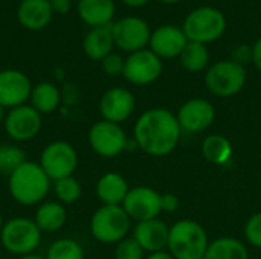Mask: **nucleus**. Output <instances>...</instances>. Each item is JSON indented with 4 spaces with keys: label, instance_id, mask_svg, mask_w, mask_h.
I'll use <instances>...</instances> for the list:
<instances>
[{
    "label": "nucleus",
    "instance_id": "nucleus-1",
    "mask_svg": "<svg viewBox=\"0 0 261 259\" xmlns=\"http://www.w3.org/2000/svg\"><path fill=\"white\" fill-rule=\"evenodd\" d=\"M180 137L182 130L176 114L162 107L145 110L133 127L136 147L153 157L171 154L177 148Z\"/></svg>",
    "mask_w": 261,
    "mask_h": 259
},
{
    "label": "nucleus",
    "instance_id": "nucleus-2",
    "mask_svg": "<svg viewBox=\"0 0 261 259\" xmlns=\"http://www.w3.org/2000/svg\"><path fill=\"white\" fill-rule=\"evenodd\" d=\"M8 183L11 197L23 206L43 203L52 186V180L47 177L43 168L29 160H26L8 177Z\"/></svg>",
    "mask_w": 261,
    "mask_h": 259
},
{
    "label": "nucleus",
    "instance_id": "nucleus-3",
    "mask_svg": "<svg viewBox=\"0 0 261 259\" xmlns=\"http://www.w3.org/2000/svg\"><path fill=\"white\" fill-rule=\"evenodd\" d=\"M210 243L203 226L194 220H180L170 227L167 249L174 259H203Z\"/></svg>",
    "mask_w": 261,
    "mask_h": 259
},
{
    "label": "nucleus",
    "instance_id": "nucleus-4",
    "mask_svg": "<svg viewBox=\"0 0 261 259\" xmlns=\"http://www.w3.org/2000/svg\"><path fill=\"white\" fill-rule=\"evenodd\" d=\"M41 235L43 232L34 220L26 217H14L5 221L0 231V243L6 252L21 258L32 255L38 249Z\"/></svg>",
    "mask_w": 261,
    "mask_h": 259
},
{
    "label": "nucleus",
    "instance_id": "nucleus-5",
    "mask_svg": "<svg viewBox=\"0 0 261 259\" xmlns=\"http://www.w3.org/2000/svg\"><path fill=\"white\" fill-rule=\"evenodd\" d=\"M182 29L188 41L208 44L217 41L226 31L225 14L214 6H199L188 12Z\"/></svg>",
    "mask_w": 261,
    "mask_h": 259
},
{
    "label": "nucleus",
    "instance_id": "nucleus-6",
    "mask_svg": "<svg viewBox=\"0 0 261 259\" xmlns=\"http://www.w3.org/2000/svg\"><path fill=\"white\" fill-rule=\"evenodd\" d=\"M132 231V218L122 206L102 205L95 211L90 220L92 237L102 244H118L128 237Z\"/></svg>",
    "mask_w": 261,
    "mask_h": 259
},
{
    "label": "nucleus",
    "instance_id": "nucleus-7",
    "mask_svg": "<svg viewBox=\"0 0 261 259\" xmlns=\"http://www.w3.org/2000/svg\"><path fill=\"white\" fill-rule=\"evenodd\" d=\"M246 79V67L232 60H220L206 69L205 85L214 96L231 98L243 90Z\"/></svg>",
    "mask_w": 261,
    "mask_h": 259
},
{
    "label": "nucleus",
    "instance_id": "nucleus-8",
    "mask_svg": "<svg viewBox=\"0 0 261 259\" xmlns=\"http://www.w3.org/2000/svg\"><path fill=\"white\" fill-rule=\"evenodd\" d=\"M78 153L72 143L66 140H54L43 148L38 165L47 177L55 182L63 177L73 176L78 168Z\"/></svg>",
    "mask_w": 261,
    "mask_h": 259
},
{
    "label": "nucleus",
    "instance_id": "nucleus-9",
    "mask_svg": "<svg viewBox=\"0 0 261 259\" xmlns=\"http://www.w3.org/2000/svg\"><path fill=\"white\" fill-rule=\"evenodd\" d=\"M89 145L101 157H116L127 150L128 137L119 124L101 119L89 130Z\"/></svg>",
    "mask_w": 261,
    "mask_h": 259
},
{
    "label": "nucleus",
    "instance_id": "nucleus-10",
    "mask_svg": "<svg viewBox=\"0 0 261 259\" xmlns=\"http://www.w3.org/2000/svg\"><path fill=\"white\" fill-rule=\"evenodd\" d=\"M151 32L153 31L150 29L148 23L135 15H128L112 23L115 46L128 53L147 49V46L150 44Z\"/></svg>",
    "mask_w": 261,
    "mask_h": 259
},
{
    "label": "nucleus",
    "instance_id": "nucleus-11",
    "mask_svg": "<svg viewBox=\"0 0 261 259\" xmlns=\"http://www.w3.org/2000/svg\"><path fill=\"white\" fill-rule=\"evenodd\" d=\"M162 60L150 49H142L130 53L125 58L122 76L133 85H150L162 75Z\"/></svg>",
    "mask_w": 261,
    "mask_h": 259
},
{
    "label": "nucleus",
    "instance_id": "nucleus-12",
    "mask_svg": "<svg viewBox=\"0 0 261 259\" xmlns=\"http://www.w3.org/2000/svg\"><path fill=\"white\" fill-rule=\"evenodd\" d=\"M6 134L15 142L32 140L41 130V114L29 104L8 110L3 122Z\"/></svg>",
    "mask_w": 261,
    "mask_h": 259
},
{
    "label": "nucleus",
    "instance_id": "nucleus-13",
    "mask_svg": "<svg viewBox=\"0 0 261 259\" xmlns=\"http://www.w3.org/2000/svg\"><path fill=\"white\" fill-rule=\"evenodd\" d=\"M182 133L197 134L208 130L216 119L214 105L203 98H191L184 102L176 114Z\"/></svg>",
    "mask_w": 261,
    "mask_h": 259
},
{
    "label": "nucleus",
    "instance_id": "nucleus-14",
    "mask_svg": "<svg viewBox=\"0 0 261 259\" xmlns=\"http://www.w3.org/2000/svg\"><path fill=\"white\" fill-rule=\"evenodd\" d=\"M124 211L132 221H147L158 218L161 211V194L150 186L130 188L124 203Z\"/></svg>",
    "mask_w": 261,
    "mask_h": 259
},
{
    "label": "nucleus",
    "instance_id": "nucleus-15",
    "mask_svg": "<svg viewBox=\"0 0 261 259\" xmlns=\"http://www.w3.org/2000/svg\"><path fill=\"white\" fill-rule=\"evenodd\" d=\"M32 84L17 69L0 70V105L6 110L24 105L29 101Z\"/></svg>",
    "mask_w": 261,
    "mask_h": 259
},
{
    "label": "nucleus",
    "instance_id": "nucleus-16",
    "mask_svg": "<svg viewBox=\"0 0 261 259\" xmlns=\"http://www.w3.org/2000/svg\"><path fill=\"white\" fill-rule=\"evenodd\" d=\"M135 107V96L125 87H112L106 90L99 99V113L102 119L119 125L133 114Z\"/></svg>",
    "mask_w": 261,
    "mask_h": 259
},
{
    "label": "nucleus",
    "instance_id": "nucleus-17",
    "mask_svg": "<svg viewBox=\"0 0 261 259\" xmlns=\"http://www.w3.org/2000/svg\"><path fill=\"white\" fill-rule=\"evenodd\" d=\"M188 38L182 29V26L174 24H162L151 32L150 38V50L156 53L162 61L179 58Z\"/></svg>",
    "mask_w": 261,
    "mask_h": 259
},
{
    "label": "nucleus",
    "instance_id": "nucleus-18",
    "mask_svg": "<svg viewBox=\"0 0 261 259\" xmlns=\"http://www.w3.org/2000/svg\"><path fill=\"white\" fill-rule=\"evenodd\" d=\"M170 227L159 218L139 221L133 227V238L144 249V252L156 253L167 249Z\"/></svg>",
    "mask_w": 261,
    "mask_h": 259
},
{
    "label": "nucleus",
    "instance_id": "nucleus-19",
    "mask_svg": "<svg viewBox=\"0 0 261 259\" xmlns=\"http://www.w3.org/2000/svg\"><path fill=\"white\" fill-rule=\"evenodd\" d=\"M96 197L106 206H122L130 186L124 176L110 171L99 177L96 183Z\"/></svg>",
    "mask_w": 261,
    "mask_h": 259
},
{
    "label": "nucleus",
    "instance_id": "nucleus-20",
    "mask_svg": "<svg viewBox=\"0 0 261 259\" xmlns=\"http://www.w3.org/2000/svg\"><path fill=\"white\" fill-rule=\"evenodd\" d=\"M52 14L54 11L49 0H21L17 9L18 23L29 31L46 27L52 18Z\"/></svg>",
    "mask_w": 261,
    "mask_h": 259
},
{
    "label": "nucleus",
    "instance_id": "nucleus-21",
    "mask_svg": "<svg viewBox=\"0 0 261 259\" xmlns=\"http://www.w3.org/2000/svg\"><path fill=\"white\" fill-rule=\"evenodd\" d=\"M80 18L90 27L110 26L115 17L113 0H78Z\"/></svg>",
    "mask_w": 261,
    "mask_h": 259
},
{
    "label": "nucleus",
    "instance_id": "nucleus-22",
    "mask_svg": "<svg viewBox=\"0 0 261 259\" xmlns=\"http://www.w3.org/2000/svg\"><path fill=\"white\" fill-rule=\"evenodd\" d=\"M113 46L115 40L112 34V24L92 27L83 40L84 53L93 61H102L107 55L113 52Z\"/></svg>",
    "mask_w": 261,
    "mask_h": 259
},
{
    "label": "nucleus",
    "instance_id": "nucleus-23",
    "mask_svg": "<svg viewBox=\"0 0 261 259\" xmlns=\"http://www.w3.org/2000/svg\"><path fill=\"white\" fill-rule=\"evenodd\" d=\"M67 220V212L64 205H61L60 202L54 200V202H43L37 211H35V217L34 221L38 226V229L41 232H57L60 231Z\"/></svg>",
    "mask_w": 261,
    "mask_h": 259
},
{
    "label": "nucleus",
    "instance_id": "nucleus-24",
    "mask_svg": "<svg viewBox=\"0 0 261 259\" xmlns=\"http://www.w3.org/2000/svg\"><path fill=\"white\" fill-rule=\"evenodd\" d=\"M61 104V93L52 82L43 81L32 87L29 96V105H32L41 116L52 114Z\"/></svg>",
    "mask_w": 261,
    "mask_h": 259
},
{
    "label": "nucleus",
    "instance_id": "nucleus-25",
    "mask_svg": "<svg viewBox=\"0 0 261 259\" xmlns=\"http://www.w3.org/2000/svg\"><path fill=\"white\" fill-rule=\"evenodd\" d=\"M203 259H249V250L243 241L222 237L210 243Z\"/></svg>",
    "mask_w": 261,
    "mask_h": 259
},
{
    "label": "nucleus",
    "instance_id": "nucleus-26",
    "mask_svg": "<svg viewBox=\"0 0 261 259\" xmlns=\"http://www.w3.org/2000/svg\"><path fill=\"white\" fill-rule=\"evenodd\" d=\"M202 154L210 163L223 166L232 159L234 148H232V143L229 142V139H226L225 136L211 134V136L205 137V140L202 143Z\"/></svg>",
    "mask_w": 261,
    "mask_h": 259
},
{
    "label": "nucleus",
    "instance_id": "nucleus-27",
    "mask_svg": "<svg viewBox=\"0 0 261 259\" xmlns=\"http://www.w3.org/2000/svg\"><path fill=\"white\" fill-rule=\"evenodd\" d=\"M182 67L187 72L199 73L210 67V50L206 44L188 41L179 56Z\"/></svg>",
    "mask_w": 261,
    "mask_h": 259
},
{
    "label": "nucleus",
    "instance_id": "nucleus-28",
    "mask_svg": "<svg viewBox=\"0 0 261 259\" xmlns=\"http://www.w3.org/2000/svg\"><path fill=\"white\" fill-rule=\"evenodd\" d=\"M52 188H54V194L57 197V202H60L61 205L76 203L81 198V194H83L81 183L73 176L63 177L60 180L52 182Z\"/></svg>",
    "mask_w": 261,
    "mask_h": 259
},
{
    "label": "nucleus",
    "instance_id": "nucleus-29",
    "mask_svg": "<svg viewBox=\"0 0 261 259\" xmlns=\"http://www.w3.org/2000/svg\"><path fill=\"white\" fill-rule=\"evenodd\" d=\"M26 162V153L15 143L0 145V176L9 177Z\"/></svg>",
    "mask_w": 261,
    "mask_h": 259
},
{
    "label": "nucleus",
    "instance_id": "nucleus-30",
    "mask_svg": "<svg viewBox=\"0 0 261 259\" xmlns=\"http://www.w3.org/2000/svg\"><path fill=\"white\" fill-rule=\"evenodd\" d=\"M46 259H84V250L78 241L60 238L49 246Z\"/></svg>",
    "mask_w": 261,
    "mask_h": 259
},
{
    "label": "nucleus",
    "instance_id": "nucleus-31",
    "mask_svg": "<svg viewBox=\"0 0 261 259\" xmlns=\"http://www.w3.org/2000/svg\"><path fill=\"white\" fill-rule=\"evenodd\" d=\"M115 259H145V252L133 237H127L116 244Z\"/></svg>",
    "mask_w": 261,
    "mask_h": 259
},
{
    "label": "nucleus",
    "instance_id": "nucleus-32",
    "mask_svg": "<svg viewBox=\"0 0 261 259\" xmlns=\"http://www.w3.org/2000/svg\"><path fill=\"white\" fill-rule=\"evenodd\" d=\"M246 243L255 249H261V212L254 214L245 224L243 229Z\"/></svg>",
    "mask_w": 261,
    "mask_h": 259
},
{
    "label": "nucleus",
    "instance_id": "nucleus-33",
    "mask_svg": "<svg viewBox=\"0 0 261 259\" xmlns=\"http://www.w3.org/2000/svg\"><path fill=\"white\" fill-rule=\"evenodd\" d=\"M124 66H125V60L119 55L112 52L110 55H107L102 61H101V67L104 70L106 75L109 76H119L124 73Z\"/></svg>",
    "mask_w": 261,
    "mask_h": 259
},
{
    "label": "nucleus",
    "instance_id": "nucleus-34",
    "mask_svg": "<svg viewBox=\"0 0 261 259\" xmlns=\"http://www.w3.org/2000/svg\"><path fill=\"white\" fill-rule=\"evenodd\" d=\"M231 56H232L231 58L232 61H236L237 64L245 67L248 63H252V46L242 43V44H239V46H236L232 49Z\"/></svg>",
    "mask_w": 261,
    "mask_h": 259
},
{
    "label": "nucleus",
    "instance_id": "nucleus-35",
    "mask_svg": "<svg viewBox=\"0 0 261 259\" xmlns=\"http://www.w3.org/2000/svg\"><path fill=\"white\" fill-rule=\"evenodd\" d=\"M179 197L176 194H171V192H165V194H161V211L165 212V214H173L179 209Z\"/></svg>",
    "mask_w": 261,
    "mask_h": 259
},
{
    "label": "nucleus",
    "instance_id": "nucleus-36",
    "mask_svg": "<svg viewBox=\"0 0 261 259\" xmlns=\"http://www.w3.org/2000/svg\"><path fill=\"white\" fill-rule=\"evenodd\" d=\"M49 3H50V8H52V11L54 12H57V14H67L69 11H70V0H49Z\"/></svg>",
    "mask_w": 261,
    "mask_h": 259
},
{
    "label": "nucleus",
    "instance_id": "nucleus-37",
    "mask_svg": "<svg viewBox=\"0 0 261 259\" xmlns=\"http://www.w3.org/2000/svg\"><path fill=\"white\" fill-rule=\"evenodd\" d=\"M252 64L261 72V37L252 44Z\"/></svg>",
    "mask_w": 261,
    "mask_h": 259
},
{
    "label": "nucleus",
    "instance_id": "nucleus-38",
    "mask_svg": "<svg viewBox=\"0 0 261 259\" xmlns=\"http://www.w3.org/2000/svg\"><path fill=\"white\" fill-rule=\"evenodd\" d=\"M145 259H174L171 256V253L170 252H167V250H162V252H156V253H150L148 256Z\"/></svg>",
    "mask_w": 261,
    "mask_h": 259
},
{
    "label": "nucleus",
    "instance_id": "nucleus-39",
    "mask_svg": "<svg viewBox=\"0 0 261 259\" xmlns=\"http://www.w3.org/2000/svg\"><path fill=\"white\" fill-rule=\"evenodd\" d=\"M127 6H132V8H141L144 5L148 3V0H122Z\"/></svg>",
    "mask_w": 261,
    "mask_h": 259
},
{
    "label": "nucleus",
    "instance_id": "nucleus-40",
    "mask_svg": "<svg viewBox=\"0 0 261 259\" xmlns=\"http://www.w3.org/2000/svg\"><path fill=\"white\" fill-rule=\"evenodd\" d=\"M6 113H8V110H6V108H3V107L0 105V124H3V122H5Z\"/></svg>",
    "mask_w": 261,
    "mask_h": 259
},
{
    "label": "nucleus",
    "instance_id": "nucleus-41",
    "mask_svg": "<svg viewBox=\"0 0 261 259\" xmlns=\"http://www.w3.org/2000/svg\"><path fill=\"white\" fill-rule=\"evenodd\" d=\"M20 259H46V256H40V255L32 253V255H28V256H21Z\"/></svg>",
    "mask_w": 261,
    "mask_h": 259
},
{
    "label": "nucleus",
    "instance_id": "nucleus-42",
    "mask_svg": "<svg viewBox=\"0 0 261 259\" xmlns=\"http://www.w3.org/2000/svg\"><path fill=\"white\" fill-rule=\"evenodd\" d=\"M158 2H161V3H167V5H171V3H179V2H182V0H158Z\"/></svg>",
    "mask_w": 261,
    "mask_h": 259
},
{
    "label": "nucleus",
    "instance_id": "nucleus-43",
    "mask_svg": "<svg viewBox=\"0 0 261 259\" xmlns=\"http://www.w3.org/2000/svg\"><path fill=\"white\" fill-rule=\"evenodd\" d=\"M3 224H5V221H3V217H2V214H0V231H2V227H3Z\"/></svg>",
    "mask_w": 261,
    "mask_h": 259
}]
</instances>
